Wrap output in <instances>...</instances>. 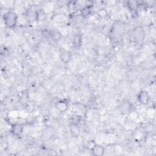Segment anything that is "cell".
Segmentation results:
<instances>
[{
    "label": "cell",
    "mask_w": 156,
    "mask_h": 156,
    "mask_svg": "<svg viewBox=\"0 0 156 156\" xmlns=\"http://www.w3.org/2000/svg\"><path fill=\"white\" fill-rule=\"evenodd\" d=\"M92 151L95 155H103L105 152L104 147L99 145H94L92 148Z\"/></svg>",
    "instance_id": "4"
},
{
    "label": "cell",
    "mask_w": 156,
    "mask_h": 156,
    "mask_svg": "<svg viewBox=\"0 0 156 156\" xmlns=\"http://www.w3.org/2000/svg\"><path fill=\"white\" fill-rule=\"evenodd\" d=\"M55 107L59 112H63L68 109V104H67V102H65L64 101H59L57 103H56Z\"/></svg>",
    "instance_id": "3"
},
{
    "label": "cell",
    "mask_w": 156,
    "mask_h": 156,
    "mask_svg": "<svg viewBox=\"0 0 156 156\" xmlns=\"http://www.w3.org/2000/svg\"><path fill=\"white\" fill-rule=\"evenodd\" d=\"M81 41H82V38H81V36H77L75 38V43L76 45H80V43H81Z\"/></svg>",
    "instance_id": "8"
},
{
    "label": "cell",
    "mask_w": 156,
    "mask_h": 156,
    "mask_svg": "<svg viewBox=\"0 0 156 156\" xmlns=\"http://www.w3.org/2000/svg\"><path fill=\"white\" fill-rule=\"evenodd\" d=\"M70 57H71L70 53L68 52V51H65L62 54L61 59L63 61V62L67 63L69 61V60L70 59Z\"/></svg>",
    "instance_id": "6"
},
{
    "label": "cell",
    "mask_w": 156,
    "mask_h": 156,
    "mask_svg": "<svg viewBox=\"0 0 156 156\" xmlns=\"http://www.w3.org/2000/svg\"><path fill=\"white\" fill-rule=\"evenodd\" d=\"M138 100L142 104H146L150 100L148 93L146 91H141L138 95Z\"/></svg>",
    "instance_id": "2"
},
{
    "label": "cell",
    "mask_w": 156,
    "mask_h": 156,
    "mask_svg": "<svg viewBox=\"0 0 156 156\" xmlns=\"http://www.w3.org/2000/svg\"><path fill=\"white\" fill-rule=\"evenodd\" d=\"M23 129V128L22 125L17 124V125H15L12 126L11 132L14 135L19 136L22 133Z\"/></svg>",
    "instance_id": "5"
},
{
    "label": "cell",
    "mask_w": 156,
    "mask_h": 156,
    "mask_svg": "<svg viewBox=\"0 0 156 156\" xmlns=\"http://www.w3.org/2000/svg\"><path fill=\"white\" fill-rule=\"evenodd\" d=\"M73 128V130H72V132H73V134H76V135H78L79 134V129L78 128V127L75 126V125H73L72 126Z\"/></svg>",
    "instance_id": "7"
},
{
    "label": "cell",
    "mask_w": 156,
    "mask_h": 156,
    "mask_svg": "<svg viewBox=\"0 0 156 156\" xmlns=\"http://www.w3.org/2000/svg\"><path fill=\"white\" fill-rule=\"evenodd\" d=\"M61 37V34H60V32L58 31H56L53 33V38L55 39H59Z\"/></svg>",
    "instance_id": "9"
},
{
    "label": "cell",
    "mask_w": 156,
    "mask_h": 156,
    "mask_svg": "<svg viewBox=\"0 0 156 156\" xmlns=\"http://www.w3.org/2000/svg\"><path fill=\"white\" fill-rule=\"evenodd\" d=\"M4 24L9 28H14L18 21V16L14 12H7L3 15Z\"/></svg>",
    "instance_id": "1"
}]
</instances>
